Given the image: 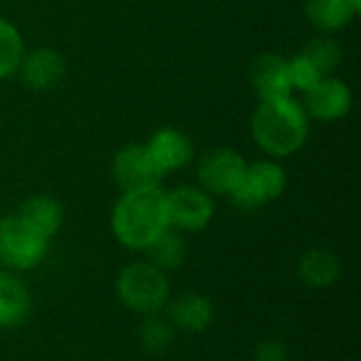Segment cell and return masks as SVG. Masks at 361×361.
<instances>
[{
    "instance_id": "obj_4",
    "label": "cell",
    "mask_w": 361,
    "mask_h": 361,
    "mask_svg": "<svg viewBox=\"0 0 361 361\" xmlns=\"http://www.w3.org/2000/svg\"><path fill=\"white\" fill-rule=\"evenodd\" d=\"M49 243L17 214L0 220V267L4 271L25 273L38 269L49 254Z\"/></svg>"
},
{
    "instance_id": "obj_10",
    "label": "cell",
    "mask_w": 361,
    "mask_h": 361,
    "mask_svg": "<svg viewBox=\"0 0 361 361\" xmlns=\"http://www.w3.org/2000/svg\"><path fill=\"white\" fill-rule=\"evenodd\" d=\"M351 91L343 80L324 76L311 91H307L309 112L326 123L345 118L351 110Z\"/></svg>"
},
{
    "instance_id": "obj_6",
    "label": "cell",
    "mask_w": 361,
    "mask_h": 361,
    "mask_svg": "<svg viewBox=\"0 0 361 361\" xmlns=\"http://www.w3.org/2000/svg\"><path fill=\"white\" fill-rule=\"evenodd\" d=\"M169 226L178 233L205 231L214 218L216 205L207 190L197 186H180L167 192Z\"/></svg>"
},
{
    "instance_id": "obj_14",
    "label": "cell",
    "mask_w": 361,
    "mask_h": 361,
    "mask_svg": "<svg viewBox=\"0 0 361 361\" xmlns=\"http://www.w3.org/2000/svg\"><path fill=\"white\" fill-rule=\"evenodd\" d=\"M21 76L30 89L44 91L55 87L66 72L61 55L53 49H36L21 59Z\"/></svg>"
},
{
    "instance_id": "obj_17",
    "label": "cell",
    "mask_w": 361,
    "mask_h": 361,
    "mask_svg": "<svg viewBox=\"0 0 361 361\" xmlns=\"http://www.w3.org/2000/svg\"><path fill=\"white\" fill-rule=\"evenodd\" d=\"M144 254H146V260L150 264H154L157 269H161L165 273H171V271H178L186 264L188 243L182 237V233L167 228L161 237H157L144 250Z\"/></svg>"
},
{
    "instance_id": "obj_20",
    "label": "cell",
    "mask_w": 361,
    "mask_h": 361,
    "mask_svg": "<svg viewBox=\"0 0 361 361\" xmlns=\"http://www.w3.org/2000/svg\"><path fill=\"white\" fill-rule=\"evenodd\" d=\"M23 59V40L15 25L0 19V78L13 74Z\"/></svg>"
},
{
    "instance_id": "obj_3",
    "label": "cell",
    "mask_w": 361,
    "mask_h": 361,
    "mask_svg": "<svg viewBox=\"0 0 361 361\" xmlns=\"http://www.w3.org/2000/svg\"><path fill=\"white\" fill-rule=\"evenodd\" d=\"M116 296L131 313L142 317L163 313L171 298L169 275L148 260L131 262L116 275Z\"/></svg>"
},
{
    "instance_id": "obj_9",
    "label": "cell",
    "mask_w": 361,
    "mask_h": 361,
    "mask_svg": "<svg viewBox=\"0 0 361 361\" xmlns=\"http://www.w3.org/2000/svg\"><path fill=\"white\" fill-rule=\"evenodd\" d=\"M214 305L207 296L199 292H182L169 298L165 307V317L182 334H201L214 324Z\"/></svg>"
},
{
    "instance_id": "obj_7",
    "label": "cell",
    "mask_w": 361,
    "mask_h": 361,
    "mask_svg": "<svg viewBox=\"0 0 361 361\" xmlns=\"http://www.w3.org/2000/svg\"><path fill=\"white\" fill-rule=\"evenodd\" d=\"M114 180L123 192L157 188L165 176L146 144H129L114 157Z\"/></svg>"
},
{
    "instance_id": "obj_21",
    "label": "cell",
    "mask_w": 361,
    "mask_h": 361,
    "mask_svg": "<svg viewBox=\"0 0 361 361\" xmlns=\"http://www.w3.org/2000/svg\"><path fill=\"white\" fill-rule=\"evenodd\" d=\"M302 55L319 70L322 76L332 74L341 66V59H343L341 47L332 38H315V40H311L305 47Z\"/></svg>"
},
{
    "instance_id": "obj_16",
    "label": "cell",
    "mask_w": 361,
    "mask_h": 361,
    "mask_svg": "<svg viewBox=\"0 0 361 361\" xmlns=\"http://www.w3.org/2000/svg\"><path fill=\"white\" fill-rule=\"evenodd\" d=\"M343 273L341 258L324 247L309 250L300 262H298V279L313 290H326L332 288Z\"/></svg>"
},
{
    "instance_id": "obj_15",
    "label": "cell",
    "mask_w": 361,
    "mask_h": 361,
    "mask_svg": "<svg viewBox=\"0 0 361 361\" xmlns=\"http://www.w3.org/2000/svg\"><path fill=\"white\" fill-rule=\"evenodd\" d=\"M146 146L165 173L186 167L195 152L190 140L178 129H159Z\"/></svg>"
},
{
    "instance_id": "obj_8",
    "label": "cell",
    "mask_w": 361,
    "mask_h": 361,
    "mask_svg": "<svg viewBox=\"0 0 361 361\" xmlns=\"http://www.w3.org/2000/svg\"><path fill=\"white\" fill-rule=\"evenodd\" d=\"M245 159L231 148H216L199 163V182L209 195H233L245 176Z\"/></svg>"
},
{
    "instance_id": "obj_2",
    "label": "cell",
    "mask_w": 361,
    "mask_h": 361,
    "mask_svg": "<svg viewBox=\"0 0 361 361\" xmlns=\"http://www.w3.org/2000/svg\"><path fill=\"white\" fill-rule=\"evenodd\" d=\"M252 133L256 144L271 157H290L305 146L309 118L292 95L262 99L252 118Z\"/></svg>"
},
{
    "instance_id": "obj_11",
    "label": "cell",
    "mask_w": 361,
    "mask_h": 361,
    "mask_svg": "<svg viewBox=\"0 0 361 361\" xmlns=\"http://www.w3.org/2000/svg\"><path fill=\"white\" fill-rule=\"evenodd\" d=\"M252 82L262 99L290 97L292 80H290L288 59H283L281 55H275V53L260 55L252 68Z\"/></svg>"
},
{
    "instance_id": "obj_13",
    "label": "cell",
    "mask_w": 361,
    "mask_h": 361,
    "mask_svg": "<svg viewBox=\"0 0 361 361\" xmlns=\"http://www.w3.org/2000/svg\"><path fill=\"white\" fill-rule=\"evenodd\" d=\"M17 216L30 226L34 228L38 235H42L44 239H53L63 222V207L61 203L51 197V195H32L27 197L19 209Z\"/></svg>"
},
{
    "instance_id": "obj_5",
    "label": "cell",
    "mask_w": 361,
    "mask_h": 361,
    "mask_svg": "<svg viewBox=\"0 0 361 361\" xmlns=\"http://www.w3.org/2000/svg\"><path fill=\"white\" fill-rule=\"evenodd\" d=\"M286 184H288V178L281 165L273 161H258V163L247 165L245 176L241 184L237 186V190L231 195V199L239 209L254 212L275 201L277 197H281V192L286 190Z\"/></svg>"
},
{
    "instance_id": "obj_19",
    "label": "cell",
    "mask_w": 361,
    "mask_h": 361,
    "mask_svg": "<svg viewBox=\"0 0 361 361\" xmlns=\"http://www.w3.org/2000/svg\"><path fill=\"white\" fill-rule=\"evenodd\" d=\"M176 338V328L169 324V319L161 313L142 317V324L137 328V341L144 351L148 353H165Z\"/></svg>"
},
{
    "instance_id": "obj_18",
    "label": "cell",
    "mask_w": 361,
    "mask_h": 361,
    "mask_svg": "<svg viewBox=\"0 0 361 361\" xmlns=\"http://www.w3.org/2000/svg\"><path fill=\"white\" fill-rule=\"evenodd\" d=\"M361 8V0H309L307 15L322 30L345 27Z\"/></svg>"
},
{
    "instance_id": "obj_22",
    "label": "cell",
    "mask_w": 361,
    "mask_h": 361,
    "mask_svg": "<svg viewBox=\"0 0 361 361\" xmlns=\"http://www.w3.org/2000/svg\"><path fill=\"white\" fill-rule=\"evenodd\" d=\"M290 66V80H292V89H302V91H311L324 76L319 74V70L300 53L296 55L292 61H288Z\"/></svg>"
},
{
    "instance_id": "obj_12",
    "label": "cell",
    "mask_w": 361,
    "mask_h": 361,
    "mask_svg": "<svg viewBox=\"0 0 361 361\" xmlns=\"http://www.w3.org/2000/svg\"><path fill=\"white\" fill-rule=\"evenodd\" d=\"M32 311V296L27 286L11 271L0 269V330L21 326Z\"/></svg>"
},
{
    "instance_id": "obj_23",
    "label": "cell",
    "mask_w": 361,
    "mask_h": 361,
    "mask_svg": "<svg viewBox=\"0 0 361 361\" xmlns=\"http://www.w3.org/2000/svg\"><path fill=\"white\" fill-rule=\"evenodd\" d=\"M252 361H288V349L281 341L267 338L254 349Z\"/></svg>"
},
{
    "instance_id": "obj_1",
    "label": "cell",
    "mask_w": 361,
    "mask_h": 361,
    "mask_svg": "<svg viewBox=\"0 0 361 361\" xmlns=\"http://www.w3.org/2000/svg\"><path fill=\"white\" fill-rule=\"evenodd\" d=\"M116 241L133 252H144L169 226L167 192L157 188L123 192L110 218Z\"/></svg>"
}]
</instances>
